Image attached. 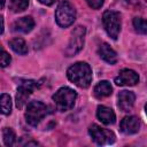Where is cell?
Returning a JSON list of instances; mask_svg holds the SVG:
<instances>
[{
  "instance_id": "5bb4252c",
  "label": "cell",
  "mask_w": 147,
  "mask_h": 147,
  "mask_svg": "<svg viewBox=\"0 0 147 147\" xmlns=\"http://www.w3.org/2000/svg\"><path fill=\"white\" fill-rule=\"evenodd\" d=\"M96 116L106 125L113 124L115 122V119H116V116H115L114 110L111 108H109V107H106V106H99L98 107Z\"/></svg>"
},
{
  "instance_id": "cb8c5ba5",
  "label": "cell",
  "mask_w": 147,
  "mask_h": 147,
  "mask_svg": "<svg viewBox=\"0 0 147 147\" xmlns=\"http://www.w3.org/2000/svg\"><path fill=\"white\" fill-rule=\"evenodd\" d=\"M3 32V18L2 16H0V34Z\"/></svg>"
},
{
  "instance_id": "6da1fadb",
  "label": "cell",
  "mask_w": 147,
  "mask_h": 147,
  "mask_svg": "<svg viewBox=\"0 0 147 147\" xmlns=\"http://www.w3.org/2000/svg\"><path fill=\"white\" fill-rule=\"evenodd\" d=\"M67 76L77 86L86 88L92 82V69L86 62H77L67 70Z\"/></svg>"
},
{
  "instance_id": "4fadbf2b",
  "label": "cell",
  "mask_w": 147,
  "mask_h": 147,
  "mask_svg": "<svg viewBox=\"0 0 147 147\" xmlns=\"http://www.w3.org/2000/svg\"><path fill=\"white\" fill-rule=\"evenodd\" d=\"M98 53H99L100 57L103 61H106L107 63H109V64H115L117 62V54H116V52L106 42H102L99 46Z\"/></svg>"
},
{
  "instance_id": "ac0fdd59",
  "label": "cell",
  "mask_w": 147,
  "mask_h": 147,
  "mask_svg": "<svg viewBox=\"0 0 147 147\" xmlns=\"http://www.w3.org/2000/svg\"><path fill=\"white\" fill-rule=\"evenodd\" d=\"M29 6V0H10L9 9L13 13H21L25 10Z\"/></svg>"
},
{
  "instance_id": "9c48e42d",
  "label": "cell",
  "mask_w": 147,
  "mask_h": 147,
  "mask_svg": "<svg viewBox=\"0 0 147 147\" xmlns=\"http://www.w3.org/2000/svg\"><path fill=\"white\" fill-rule=\"evenodd\" d=\"M139 82V76L131 69H123L115 78V84L118 86H133Z\"/></svg>"
},
{
  "instance_id": "3957f363",
  "label": "cell",
  "mask_w": 147,
  "mask_h": 147,
  "mask_svg": "<svg viewBox=\"0 0 147 147\" xmlns=\"http://www.w3.org/2000/svg\"><path fill=\"white\" fill-rule=\"evenodd\" d=\"M75 18H76V10L74 6L69 1L63 0L55 10L56 23L61 28H68L74 23Z\"/></svg>"
},
{
  "instance_id": "9a60e30c",
  "label": "cell",
  "mask_w": 147,
  "mask_h": 147,
  "mask_svg": "<svg viewBox=\"0 0 147 147\" xmlns=\"http://www.w3.org/2000/svg\"><path fill=\"white\" fill-rule=\"evenodd\" d=\"M94 95L98 98V99H102V98H106V96H109L113 92V87L110 85L109 82L107 80H101L95 86H94Z\"/></svg>"
},
{
  "instance_id": "484cf974",
  "label": "cell",
  "mask_w": 147,
  "mask_h": 147,
  "mask_svg": "<svg viewBox=\"0 0 147 147\" xmlns=\"http://www.w3.org/2000/svg\"><path fill=\"white\" fill-rule=\"evenodd\" d=\"M126 2H129V3H131V5H134V3L138 2V0H126Z\"/></svg>"
},
{
  "instance_id": "44dd1931",
  "label": "cell",
  "mask_w": 147,
  "mask_h": 147,
  "mask_svg": "<svg viewBox=\"0 0 147 147\" xmlns=\"http://www.w3.org/2000/svg\"><path fill=\"white\" fill-rule=\"evenodd\" d=\"M10 61H11L10 55L3 49V47H2L1 44H0V68L7 67V65L10 63Z\"/></svg>"
},
{
  "instance_id": "52a82bcc",
  "label": "cell",
  "mask_w": 147,
  "mask_h": 147,
  "mask_svg": "<svg viewBox=\"0 0 147 147\" xmlns=\"http://www.w3.org/2000/svg\"><path fill=\"white\" fill-rule=\"evenodd\" d=\"M88 133L96 145H109L115 141V134L110 130L103 129L96 124H92L88 129Z\"/></svg>"
},
{
  "instance_id": "4316f807",
  "label": "cell",
  "mask_w": 147,
  "mask_h": 147,
  "mask_svg": "<svg viewBox=\"0 0 147 147\" xmlns=\"http://www.w3.org/2000/svg\"><path fill=\"white\" fill-rule=\"evenodd\" d=\"M5 2H6V0H0V9L5 6Z\"/></svg>"
},
{
  "instance_id": "d4e9b609",
  "label": "cell",
  "mask_w": 147,
  "mask_h": 147,
  "mask_svg": "<svg viewBox=\"0 0 147 147\" xmlns=\"http://www.w3.org/2000/svg\"><path fill=\"white\" fill-rule=\"evenodd\" d=\"M30 145L37 146V145H38V142H36V141H30V142H26V146H30Z\"/></svg>"
},
{
  "instance_id": "7c38bea8",
  "label": "cell",
  "mask_w": 147,
  "mask_h": 147,
  "mask_svg": "<svg viewBox=\"0 0 147 147\" xmlns=\"http://www.w3.org/2000/svg\"><path fill=\"white\" fill-rule=\"evenodd\" d=\"M34 26V21L30 16H24L18 18L17 21L14 22L13 24V30L16 32H22V33H28L30 32Z\"/></svg>"
},
{
  "instance_id": "ffe728a7",
  "label": "cell",
  "mask_w": 147,
  "mask_h": 147,
  "mask_svg": "<svg viewBox=\"0 0 147 147\" xmlns=\"http://www.w3.org/2000/svg\"><path fill=\"white\" fill-rule=\"evenodd\" d=\"M133 26H134V30L140 34H145L147 31L146 21L141 17H134L133 18Z\"/></svg>"
},
{
  "instance_id": "e0dca14e",
  "label": "cell",
  "mask_w": 147,
  "mask_h": 147,
  "mask_svg": "<svg viewBox=\"0 0 147 147\" xmlns=\"http://www.w3.org/2000/svg\"><path fill=\"white\" fill-rule=\"evenodd\" d=\"M0 113L3 115H9L11 113V99L7 93L0 95Z\"/></svg>"
},
{
  "instance_id": "7402d4cb",
  "label": "cell",
  "mask_w": 147,
  "mask_h": 147,
  "mask_svg": "<svg viewBox=\"0 0 147 147\" xmlns=\"http://www.w3.org/2000/svg\"><path fill=\"white\" fill-rule=\"evenodd\" d=\"M85 1L93 9H99L103 5V2H105V0H85Z\"/></svg>"
},
{
  "instance_id": "30bf717a",
  "label": "cell",
  "mask_w": 147,
  "mask_h": 147,
  "mask_svg": "<svg viewBox=\"0 0 147 147\" xmlns=\"http://www.w3.org/2000/svg\"><path fill=\"white\" fill-rule=\"evenodd\" d=\"M119 129L125 134H133L137 133L140 129V122L139 118L136 116H126L122 119L119 124Z\"/></svg>"
},
{
  "instance_id": "2e32d148",
  "label": "cell",
  "mask_w": 147,
  "mask_h": 147,
  "mask_svg": "<svg viewBox=\"0 0 147 147\" xmlns=\"http://www.w3.org/2000/svg\"><path fill=\"white\" fill-rule=\"evenodd\" d=\"M9 46L10 48L17 53V54H21V55H25L28 53V46H26V42L22 39V38H14L9 41Z\"/></svg>"
},
{
  "instance_id": "5b68a950",
  "label": "cell",
  "mask_w": 147,
  "mask_h": 147,
  "mask_svg": "<svg viewBox=\"0 0 147 147\" xmlns=\"http://www.w3.org/2000/svg\"><path fill=\"white\" fill-rule=\"evenodd\" d=\"M85 33H86V30L82 25H77L72 30L71 37H70V40H69V44H68V46H67V48L64 51V54L67 56H74L78 52H80V49L84 46Z\"/></svg>"
},
{
  "instance_id": "277c9868",
  "label": "cell",
  "mask_w": 147,
  "mask_h": 147,
  "mask_svg": "<svg viewBox=\"0 0 147 147\" xmlns=\"http://www.w3.org/2000/svg\"><path fill=\"white\" fill-rule=\"evenodd\" d=\"M102 22H103V26L107 33L109 34V37L116 40L118 38L121 25H122L121 14L115 10H106L102 16Z\"/></svg>"
},
{
  "instance_id": "603a6c76",
  "label": "cell",
  "mask_w": 147,
  "mask_h": 147,
  "mask_svg": "<svg viewBox=\"0 0 147 147\" xmlns=\"http://www.w3.org/2000/svg\"><path fill=\"white\" fill-rule=\"evenodd\" d=\"M40 3H42V5H46V6H51V5H53L54 2H56V1H59V0H38Z\"/></svg>"
},
{
  "instance_id": "8fae6325",
  "label": "cell",
  "mask_w": 147,
  "mask_h": 147,
  "mask_svg": "<svg viewBox=\"0 0 147 147\" xmlns=\"http://www.w3.org/2000/svg\"><path fill=\"white\" fill-rule=\"evenodd\" d=\"M136 95L131 91H121L118 93V102L117 106L122 111H129L134 105Z\"/></svg>"
},
{
  "instance_id": "8992f818",
  "label": "cell",
  "mask_w": 147,
  "mask_h": 147,
  "mask_svg": "<svg viewBox=\"0 0 147 147\" xmlns=\"http://www.w3.org/2000/svg\"><path fill=\"white\" fill-rule=\"evenodd\" d=\"M46 114H47L46 105H44L40 101H31L29 102L25 110V119L30 125L36 126L46 116Z\"/></svg>"
},
{
  "instance_id": "d6986e66",
  "label": "cell",
  "mask_w": 147,
  "mask_h": 147,
  "mask_svg": "<svg viewBox=\"0 0 147 147\" xmlns=\"http://www.w3.org/2000/svg\"><path fill=\"white\" fill-rule=\"evenodd\" d=\"M2 137H3V142L6 146H13L16 141V134L13 129L10 127H5L2 131Z\"/></svg>"
},
{
  "instance_id": "7a4b0ae2",
  "label": "cell",
  "mask_w": 147,
  "mask_h": 147,
  "mask_svg": "<svg viewBox=\"0 0 147 147\" xmlns=\"http://www.w3.org/2000/svg\"><path fill=\"white\" fill-rule=\"evenodd\" d=\"M76 98H77V93L70 87H61L53 95L55 106L60 111L70 110L75 105Z\"/></svg>"
},
{
  "instance_id": "ba28073f",
  "label": "cell",
  "mask_w": 147,
  "mask_h": 147,
  "mask_svg": "<svg viewBox=\"0 0 147 147\" xmlns=\"http://www.w3.org/2000/svg\"><path fill=\"white\" fill-rule=\"evenodd\" d=\"M37 87V83L34 80H21L17 87V94H16V106L17 108H22L28 96L32 93V91Z\"/></svg>"
}]
</instances>
